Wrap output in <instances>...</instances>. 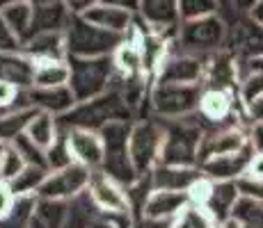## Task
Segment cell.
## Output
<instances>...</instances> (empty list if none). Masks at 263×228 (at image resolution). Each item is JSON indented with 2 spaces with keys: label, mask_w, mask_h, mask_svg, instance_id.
Returning a JSON list of instances; mask_svg holds the SVG:
<instances>
[{
  "label": "cell",
  "mask_w": 263,
  "mask_h": 228,
  "mask_svg": "<svg viewBox=\"0 0 263 228\" xmlns=\"http://www.w3.org/2000/svg\"><path fill=\"white\" fill-rule=\"evenodd\" d=\"M124 39V34L99 28L78 14H71L67 28H64L69 57H108L119 48Z\"/></svg>",
  "instance_id": "obj_1"
},
{
  "label": "cell",
  "mask_w": 263,
  "mask_h": 228,
  "mask_svg": "<svg viewBox=\"0 0 263 228\" xmlns=\"http://www.w3.org/2000/svg\"><path fill=\"white\" fill-rule=\"evenodd\" d=\"M71 64V87L78 103H87L92 98H99L108 91V85L112 80L115 62L112 55L108 57H67Z\"/></svg>",
  "instance_id": "obj_2"
},
{
  "label": "cell",
  "mask_w": 263,
  "mask_h": 228,
  "mask_svg": "<svg viewBox=\"0 0 263 228\" xmlns=\"http://www.w3.org/2000/svg\"><path fill=\"white\" fill-rule=\"evenodd\" d=\"M204 82H156L151 87V105L165 119H185L199 110Z\"/></svg>",
  "instance_id": "obj_3"
},
{
  "label": "cell",
  "mask_w": 263,
  "mask_h": 228,
  "mask_svg": "<svg viewBox=\"0 0 263 228\" xmlns=\"http://www.w3.org/2000/svg\"><path fill=\"white\" fill-rule=\"evenodd\" d=\"M201 137H204V133L197 126H192L183 119H174V123L165 130L158 164L199 167L197 164V153H199Z\"/></svg>",
  "instance_id": "obj_4"
},
{
  "label": "cell",
  "mask_w": 263,
  "mask_h": 228,
  "mask_svg": "<svg viewBox=\"0 0 263 228\" xmlns=\"http://www.w3.org/2000/svg\"><path fill=\"white\" fill-rule=\"evenodd\" d=\"M227 25L217 14L201 18H192V21H181L179 28V44L188 53H215L227 42Z\"/></svg>",
  "instance_id": "obj_5"
},
{
  "label": "cell",
  "mask_w": 263,
  "mask_h": 228,
  "mask_svg": "<svg viewBox=\"0 0 263 228\" xmlns=\"http://www.w3.org/2000/svg\"><path fill=\"white\" fill-rule=\"evenodd\" d=\"M163 139H165V130L160 126L144 121V123H135L130 128L128 137V158L133 164L135 174L144 176L151 174L154 167L160 162V151H163Z\"/></svg>",
  "instance_id": "obj_6"
},
{
  "label": "cell",
  "mask_w": 263,
  "mask_h": 228,
  "mask_svg": "<svg viewBox=\"0 0 263 228\" xmlns=\"http://www.w3.org/2000/svg\"><path fill=\"white\" fill-rule=\"evenodd\" d=\"M94 176V169L80 164V162H71V164L62 167V169L48 171L46 180L42 182V187L37 190V196L42 199H71V196L80 194L89 187Z\"/></svg>",
  "instance_id": "obj_7"
},
{
  "label": "cell",
  "mask_w": 263,
  "mask_h": 228,
  "mask_svg": "<svg viewBox=\"0 0 263 228\" xmlns=\"http://www.w3.org/2000/svg\"><path fill=\"white\" fill-rule=\"evenodd\" d=\"M206 57L197 53H167V57L156 69L158 82H204Z\"/></svg>",
  "instance_id": "obj_8"
},
{
  "label": "cell",
  "mask_w": 263,
  "mask_h": 228,
  "mask_svg": "<svg viewBox=\"0 0 263 228\" xmlns=\"http://www.w3.org/2000/svg\"><path fill=\"white\" fill-rule=\"evenodd\" d=\"M89 199L105 215H119V212H130L128 194L124 192L121 182H117L112 176L103 174V171H94L92 182L87 187Z\"/></svg>",
  "instance_id": "obj_9"
},
{
  "label": "cell",
  "mask_w": 263,
  "mask_h": 228,
  "mask_svg": "<svg viewBox=\"0 0 263 228\" xmlns=\"http://www.w3.org/2000/svg\"><path fill=\"white\" fill-rule=\"evenodd\" d=\"M67 144L71 151V158L89 169H101L105 160V144L99 130L89 128H71L67 135Z\"/></svg>",
  "instance_id": "obj_10"
},
{
  "label": "cell",
  "mask_w": 263,
  "mask_h": 228,
  "mask_svg": "<svg viewBox=\"0 0 263 228\" xmlns=\"http://www.w3.org/2000/svg\"><path fill=\"white\" fill-rule=\"evenodd\" d=\"M245 146H250V133H245L238 126H229V128H222L217 133L204 135L199 144V153H197V164L211 158H220V155L238 153Z\"/></svg>",
  "instance_id": "obj_11"
},
{
  "label": "cell",
  "mask_w": 263,
  "mask_h": 228,
  "mask_svg": "<svg viewBox=\"0 0 263 228\" xmlns=\"http://www.w3.org/2000/svg\"><path fill=\"white\" fill-rule=\"evenodd\" d=\"M188 203H190L188 192L154 187L142 203V217L146 221H167L174 219Z\"/></svg>",
  "instance_id": "obj_12"
},
{
  "label": "cell",
  "mask_w": 263,
  "mask_h": 228,
  "mask_svg": "<svg viewBox=\"0 0 263 228\" xmlns=\"http://www.w3.org/2000/svg\"><path fill=\"white\" fill-rule=\"evenodd\" d=\"M254 155V146H245L238 153H229V155H220V158H211L206 162H201L199 169L204 176H209L211 180H238L247 174L250 169V160Z\"/></svg>",
  "instance_id": "obj_13"
},
{
  "label": "cell",
  "mask_w": 263,
  "mask_h": 228,
  "mask_svg": "<svg viewBox=\"0 0 263 228\" xmlns=\"http://www.w3.org/2000/svg\"><path fill=\"white\" fill-rule=\"evenodd\" d=\"M231 53L238 59L263 57V25L247 14L234 25L231 32Z\"/></svg>",
  "instance_id": "obj_14"
},
{
  "label": "cell",
  "mask_w": 263,
  "mask_h": 228,
  "mask_svg": "<svg viewBox=\"0 0 263 228\" xmlns=\"http://www.w3.org/2000/svg\"><path fill=\"white\" fill-rule=\"evenodd\" d=\"M138 16L149 25L154 32H170L181 23L179 16V0H140Z\"/></svg>",
  "instance_id": "obj_15"
},
{
  "label": "cell",
  "mask_w": 263,
  "mask_h": 228,
  "mask_svg": "<svg viewBox=\"0 0 263 228\" xmlns=\"http://www.w3.org/2000/svg\"><path fill=\"white\" fill-rule=\"evenodd\" d=\"M28 98H30V105L55 116H64L78 105L69 85H62V87H30Z\"/></svg>",
  "instance_id": "obj_16"
},
{
  "label": "cell",
  "mask_w": 263,
  "mask_h": 228,
  "mask_svg": "<svg viewBox=\"0 0 263 228\" xmlns=\"http://www.w3.org/2000/svg\"><path fill=\"white\" fill-rule=\"evenodd\" d=\"M21 53L32 62H48V59H67V42L64 32H37L23 42Z\"/></svg>",
  "instance_id": "obj_17"
},
{
  "label": "cell",
  "mask_w": 263,
  "mask_h": 228,
  "mask_svg": "<svg viewBox=\"0 0 263 228\" xmlns=\"http://www.w3.org/2000/svg\"><path fill=\"white\" fill-rule=\"evenodd\" d=\"M85 16L89 23L99 25L103 30H110V32H117V34H128V30L133 28V21H135V12L126 7H117V5H110V3H99L96 7L87 9Z\"/></svg>",
  "instance_id": "obj_18"
},
{
  "label": "cell",
  "mask_w": 263,
  "mask_h": 228,
  "mask_svg": "<svg viewBox=\"0 0 263 228\" xmlns=\"http://www.w3.org/2000/svg\"><path fill=\"white\" fill-rule=\"evenodd\" d=\"M236 108V94L234 89L222 87H204L199 100V114L211 123H224L231 119Z\"/></svg>",
  "instance_id": "obj_19"
},
{
  "label": "cell",
  "mask_w": 263,
  "mask_h": 228,
  "mask_svg": "<svg viewBox=\"0 0 263 228\" xmlns=\"http://www.w3.org/2000/svg\"><path fill=\"white\" fill-rule=\"evenodd\" d=\"M69 18H71V12L67 9L64 0H50V3L34 5L32 34H37V32H64ZM32 34H30V37H32Z\"/></svg>",
  "instance_id": "obj_20"
},
{
  "label": "cell",
  "mask_w": 263,
  "mask_h": 228,
  "mask_svg": "<svg viewBox=\"0 0 263 228\" xmlns=\"http://www.w3.org/2000/svg\"><path fill=\"white\" fill-rule=\"evenodd\" d=\"M201 176L199 167H174V164H156L151 171V180L154 187H163V190H176V192H188V187Z\"/></svg>",
  "instance_id": "obj_21"
},
{
  "label": "cell",
  "mask_w": 263,
  "mask_h": 228,
  "mask_svg": "<svg viewBox=\"0 0 263 228\" xmlns=\"http://www.w3.org/2000/svg\"><path fill=\"white\" fill-rule=\"evenodd\" d=\"M240 199V187L238 180H215L211 199L206 203V210L215 217V221L220 224L222 219L234 215V205Z\"/></svg>",
  "instance_id": "obj_22"
},
{
  "label": "cell",
  "mask_w": 263,
  "mask_h": 228,
  "mask_svg": "<svg viewBox=\"0 0 263 228\" xmlns=\"http://www.w3.org/2000/svg\"><path fill=\"white\" fill-rule=\"evenodd\" d=\"M69 217V205L62 199H42L39 196L28 228H64Z\"/></svg>",
  "instance_id": "obj_23"
},
{
  "label": "cell",
  "mask_w": 263,
  "mask_h": 228,
  "mask_svg": "<svg viewBox=\"0 0 263 228\" xmlns=\"http://www.w3.org/2000/svg\"><path fill=\"white\" fill-rule=\"evenodd\" d=\"M112 62H115V69H117L124 78L149 75L146 73V67H144L142 48H140L138 42H133V39H128V37H126L119 48L112 53Z\"/></svg>",
  "instance_id": "obj_24"
},
{
  "label": "cell",
  "mask_w": 263,
  "mask_h": 228,
  "mask_svg": "<svg viewBox=\"0 0 263 228\" xmlns=\"http://www.w3.org/2000/svg\"><path fill=\"white\" fill-rule=\"evenodd\" d=\"M34 75L32 87H62L71 80V64L69 59H48V62H32Z\"/></svg>",
  "instance_id": "obj_25"
},
{
  "label": "cell",
  "mask_w": 263,
  "mask_h": 228,
  "mask_svg": "<svg viewBox=\"0 0 263 228\" xmlns=\"http://www.w3.org/2000/svg\"><path fill=\"white\" fill-rule=\"evenodd\" d=\"M32 75H34V64L30 57L23 53H0V78L12 80L18 87L28 85L32 87Z\"/></svg>",
  "instance_id": "obj_26"
},
{
  "label": "cell",
  "mask_w": 263,
  "mask_h": 228,
  "mask_svg": "<svg viewBox=\"0 0 263 228\" xmlns=\"http://www.w3.org/2000/svg\"><path fill=\"white\" fill-rule=\"evenodd\" d=\"M0 16L5 18V23L16 32V37L25 42L32 34V16H34V5L30 0H21V3L7 5L5 9H0Z\"/></svg>",
  "instance_id": "obj_27"
},
{
  "label": "cell",
  "mask_w": 263,
  "mask_h": 228,
  "mask_svg": "<svg viewBox=\"0 0 263 228\" xmlns=\"http://www.w3.org/2000/svg\"><path fill=\"white\" fill-rule=\"evenodd\" d=\"M25 135L30 137L32 144H37L42 151H48L58 141V126H55V114L39 110L32 116V121L25 128Z\"/></svg>",
  "instance_id": "obj_28"
},
{
  "label": "cell",
  "mask_w": 263,
  "mask_h": 228,
  "mask_svg": "<svg viewBox=\"0 0 263 228\" xmlns=\"http://www.w3.org/2000/svg\"><path fill=\"white\" fill-rule=\"evenodd\" d=\"M37 112H39V108H34V105H25V108H18L16 112L0 116V141L12 144L16 137H21Z\"/></svg>",
  "instance_id": "obj_29"
},
{
  "label": "cell",
  "mask_w": 263,
  "mask_h": 228,
  "mask_svg": "<svg viewBox=\"0 0 263 228\" xmlns=\"http://www.w3.org/2000/svg\"><path fill=\"white\" fill-rule=\"evenodd\" d=\"M170 228H217V221L204 205L188 203L172 219Z\"/></svg>",
  "instance_id": "obj_30"
},
{
  "label": "cell",
  "mask_w": 263,
  "mask_h": 228,
  "mask_svg": "<svg viewBox=\"0 0 263 228\" xmlns=\"http://www.w3.org/2000/svg\"><path fill=\"white\" fill-rule=\"evenodd\" d=\"M234 217L250 228H263V199L240 194V199L234 205Z\"/></svg>",
  "instance_id": "obj_31"
},
{
  "label": "cell",
  "mask_w": 263,
  "mask_h": 228,
  "mask_svg": "<svg viewBox=\"0 0 263 228\" xmlns=\"http://www.w3.org/2000/svg\"><path fill=\"white\" fill-rule=\"evenodd\" d=\"M48 169L39 164H28L16 178L12 180V187L16 194H37V190L42 187V182L46 180Z\"/></svg>",
  "instance_id": "obj_32"
},
{
  "label": "cell",
  "mask_w": 263,
  "mask_h": 228,
  "mask_svg": "<svg viewBox=\"0 0 263 228\" xmlns=\"http://www.w3.org/2000/svg\"><path fill=\"white\" fill-rule=\"evenodd\" d=\"M25 167H28V160L23 158L21 151L14 144L5 146V153H3V158H0V180L12 182Z\"/></svg>",
  "instance_id": "obj_33"
},
{
  "label": "cell",
  "mask_w": 263,
  "mask_h": 228,
  "mask_svg": "<svg viewBox=\"0 0 263 228\" xmlns=\"http://www.w3.org/2000/svg\"><path fill=\"white\" fill-rule=\"evenodd\" d=\"M217 9H220V0H179L181 21L211 16V14H217Z\"/></svg>",
  "instance_id": "obj_34"
},
{
  "label": "cell",
  "mask_w": 263,
  "mask_h": 228,
  "mask_svg": "<svg viewBox=\"0 0 263 228\" xmlns=\"http://www.w3.org/2000/svg\"><path fill=\"white\" fill-rule=\"evenodd\" d=\"M259 96H263V71H252L238 85V100L245 105H250L252 100H256Z\"/></svg>",
  "instance_id": "obj_35"
},
{
  "label": "cell",
  "mask_w": 263,
  "mask_h": 228,
  "mask_svg": "<svg viewBox=\"0 0 263 228\" xmlns=\"http://www.w3.org/2000/svg\"><path fill=\"white\" fill-rule=\"evenodd\" d=\"M46 162H48V169L50 171L62 169V167H67V164H71V162H76L71 158V151H69L67 137H64V139H60V137H58V141H55V144L46 151Z\"/></svg>",
  "instance_id": "obj_36"
},
{
  "label": "cell",
  "mask_w": 263,
  "mask_h": 228,
  "mask_svg": "<svg viewBox=\"0 0 263 228\" xmlns=\"http://www.w3.org/2000/svg\"><path fill=\"white\" fill-rule=\"evenodd\" d=\"M213 185H215V180H211L209 176L201 174L199 178H197V180L188 187V199H190V203L204 205V208H206V203H209V199H211V192H213Z\"/></svg>",
  "instance_id": "obj_37"
},
{
  "label": "cell",
  "mask_w": 263,
  "mask_h": 228,
  "mask_svg": "<svg viewBox=\"0 0 263 228\" xmlns=\"http://www.w3.org/2000/svg\"><path fill=\"white\" fill-rule=\"evenodd\" d=\"M21 50H23V42L5 23V18L0 16V53H21Z\"/></svg>",
  "instance_id": "obj_38"
},
{
  "label": "cell",
  "mask_w": 263,
  "mask_h": 228,
  "mask_svg": "<svg viewBox=\"0 0 263 228\" xmlns=\"http://www.w3.org/2000/svg\"><path fill=\"white\" fill-rule=\"evenodd\" d=\"M14 203H16V192H14L12 182L0 180V221L9 217Z\"/></svg>",
  "instance_id": "obj_39"
},
{
  "label": "cell",
  "mask_w": 263,
  "mask_h": 228,
  "mask_svg": "<svg viewBox=\"0 0 263 228\" xmlns=\"http://www.w3.org/2000/svg\"><path fill=\"white\" fill-rule=\"evenodd\" d=\"M18 96H21V89H18L16 82L0 78V110H3V108H12V105L16 103Z\"/></svg>",
  "instance_id": "obj_40"
},
{
  "label": "cell",
  "mask_w": 263,
  "mask_h": 228,
  "mask_svg": "<svg viewBox=\"0 0 263 228\" xmlns=\"http://www.w3.org/2000/svg\"><path fill=\"white\" fill-rule=\"evenodd\" d=\"M247 178L252 180H263V151H254L250 160V169H247Z\"/></svg>",
  "instance_id": "obj_41"
},
{
  "label": "cell",
  "mask_w": 263,
  "mask_h": 228,
  "mask_svg": "<svg viewBox=\"0 0 263 228\" xmlns=\"http://www.w3.org/2000/svg\"><path fill=\"white\" fill-rule=\"evenodd\" d=\"M245 116L250 119V123H261L263 121V96L252 100L250 105H245Z\"/></svg>",
  "instance_id": "obj_42"
},
{
  "label": "cell",
  "mask_w": 263,
  "mask_h": 228,
  "mask_svg": "<svg viewBox=\"0 0 263 228\" xmlns=\"http://www.w3.org/2000/svg\"><path fill=\"white\" fill-rule=\"evenodd\" d=\"M99 3H103V0H64V5H67V9L71 14H85L87 9H92V7H96Z\"/></svg>",
  "instance_id": "obj_43"
},
{
  "label": "cell",
  "mask_w": 263,
  "mask_h": 228,
  "mask_svg": "<svg viewBox=\"0 0 263 228\" xmlns=\"http://www.w3.org/2000/svg\"><path fill=\"white\" fill-rule=\"evenodd\" d=\"M238 71H240V80L245 78L252 71H263V57H254V59H238Z\"/></svg>",
  "instance_id": "obj_44"
},
{
  "label": "cell",
  "mask_w": 263,
  "mask_h": 228,
  "mask_svg": "<svg viewBox=\"0 0 263 228\" xmlns=\"http://www.w3.org/2000/svg\"><path fill=\"white\" fill-rule=\"evenodd\" d=\"M250 141H252V146H254V151H263V121L261 123H252Z\"/></svg>",
  "instance_id": "obj_45"
},
{
  "label": "cell",
  "mask_w": 263,
  "mask_h": 228,
  "mask_svg": "<svg viewBox=\"0 0 263 228\" xmlns=\"http://www.w3.org/2000/svg\"><path fill=\"white\" fill-rule=\"evenodd\" d=\"M234 3V7L238 9V12H245V14H250L252 9H254V5L259 3V0H231Z\"/></svg>",
  "instance_id": "obj_46"
},
{
  "label": "cell",
  "mask_w": 263,
  "mask_h": 228,
  "mask_svg": "<svg viewBox=\"0 0 263 228\" xmlns=\"http://www.w3.org/2000/svg\"><path fill=\"white\" fill-rule=\"evenodd\" d=\"M103 3L117 5V7H126V9H130V12H138V5H140V0H103Z\"/></svg>",
  "instance_id": "obj_47"
},
{
  "label": "cell",
  "mask_w": 263,
  "mask_h": 228,
  "mask_svg": "<svg viewBox=\"0 0 263 228\" xmlns=\"http://www.w3.org/2000/svg\"><path fill=\"white\" fill-rule=\"evenodd\" d=\"M217 228H245V224L231 215V217H227V219H222L220 224H217Z\"/></svg>",
  "instance_id": "obj_48"
},
{
  "label": "cell",
  "mask_w": 263,
  "mask_h": 228,
  "mask_svg": "<svg viewBox=\"0 0 263 228\" xmlns=\"http://www.w3.org/2000/svg\"><path fill=\"white\" fill-rule=\"evenodd\" d=\"M87 228H119L115 221H110L108 217H103V219H96V221H92Z\"/></svg>",
  "instance_id": "obj_49"
},
{
  "label": "cell",
  "mask_w": 263,
  "mask_h": 228,
  "mask_svg": "<svg viewBox=\"0 0 263 228\" xmlns=\"http://www.w3.org/2000/svg\"><path fill=\"white\" fill-rule=\"evenodd\" d=\"M250 16L254 18V21H259V23L263 25V0H259V3L254 5V9L250 12Z\"/></svg>",
  "instance_id": "obj_50"
},
{
  "label": "cell",
  "mask_w": 263,
  "mask_h": 228,
  "mask_svg": "<svg viewBox=\"0 0 263 228\" xmlns=\"http://www.w3.org/2000/svg\"><path fill=\"white\" fill-rule=\"evenodd\" d=\"M14 3H21V0H0V9H5L7 5H14Z\"/></svg>",
  "instance_id": "obj_51"
},
{
  "label": "cell",
  "mask_w": 263,
  "mask_h": 228,
  "mask_svg": "<svg viewBox=\"0 0 263 228\" xmlns=\"http://www.w3.org/2000/svg\"><path fill=\"white\" fill-rule=\"evenodd\" d=\"M5 146H7V144H5V141H0V158H3V153H5Z\"/></svg>",
  "instance_id": "obj_52"
},
{
  "label": "cell",
  "mask_w": 263,
  "mask_h": 228,
  "mask_svg": "<svg viewBox=\"0 0 263 228\" xmlns=\"http://www.w3.org/2000/svg\"><path fill=\"white\" fill-rule=\"evenodd\" d=\"M32 5H42V3H50V0H30Z\"/></svg>",
  "instance_id": "obj_53"
},
{
  "label": "cell",
  "mask_w": 263,
  "mask_h": 228,
  "mask_svg": "<svg viewBox=\"0 0 263 228\" xmlns=\"http://www.w3.org/2000/svg\"><path fill=\"white\" fill-rule=\"evenodd\" d=\"M245 228H250V226H245Z\"/></svg>",
  "instance_id": "obj_54"
}]
</instances>
